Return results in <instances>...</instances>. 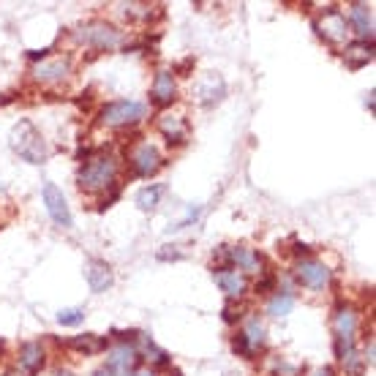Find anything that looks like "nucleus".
Returning a JSON list of instances; mask_svg holds the SVG:
<instances>
[{
    "mask_svg": "<svg viewBox=\"0 0 376 376\" xmlns=\"http://www.w3.org/2000/svg\"><path fill=\"white\" fill-rule=\"evenodd\" d=\"M177 96V85H175V76L172 71H158L155 79H153V88H151V101L155 106H167L172 104Z\"/></svg>",
    "mask_w": 376,
    "mask_h": 376,
    "instance_id": "12",
    "label": "nucleus"
},
{
    "mask_svg": "<svg viewBox=\"0 0 376 376\" xmlns=\"http://www.w3.org/2000/svg\"><path fill=\"white\" fill-rule=\"evenodd\" d=\"M131 376H155V374H153L151 368H142V371H134Z\"/></svg>",
    "mask_w": 376,
    "mask_h": 376,
    "instance_id": "32",
    "label": "nucleus"
},
{
    "mask_svg": "<svg viewBox=\"0 0 376 376\" xmlns=\"http://www.w3.org/2000/svg\"><path fill=\"white\" fill-rule=\"evenodd\" d=\"M131 167H134V175L139 177H151L155 175L161 167H164V158H161V153L155 145L151 142H142L137 151L131 153Z\"/></svg>",
    "mask_w": 376,
    "mask_h": 376,
    "instance_id": "8",
    "label": "nucleus"
},
{
    "mask_svg": "<svg viewBox=\"0 0 376 376\" xmlns=\"http://www.w3.org/2000/svg\"><path fill=\"white\" fill-rule=\"evenodd\" d=\"M243 335H246V341L251 344V349L253 351L265 344V327L259 325V319H249V325H246V330H243Z\"/></svg>",
    "mask_w": 376,
    "mask_h": 376,
    "instance_id": "24",
    "label": "nucleus"
},
{
    "mask_svg": "<svg viewBox=\"0 0 376 376\" xmlns=\"http://www.w3.org/2000/svg\"><path fill=\"white\" fill-rule=\"evenodd\" d=\"M57 376H74L71 371H57Z\"/></svg>",
    "mask_w": 376,
    "mask_h": 376,
    "instance_id": "36",
    "label": "nucleus"
},
{
    "mask_svg": "<svg viewBox=\"0 0 376 376\" xmlns=\"http://www.w3.org/2000/svg\"><path fill=\"white\" fill-rule=\"evenodd\" d=\"M69 347L76 351H85V354H96V351L106 349V341L99 338V335H93V333H88V335H76V338H71Z\"/></svg>",
    "mask_w": 376,
    "mask_h": 376,
    "instance_id": "21",
    "label": "nucleus"
},
{
    "mask_svg": "<svg viewBox=\"0 0 376 376\" xmlns=\"http://www.w3.org/2000/svg\"><path fill=\"white\" fill-rule=\"evenodd\" d=\"M36 79L41 82H57V79H66L71 74V57H52V60H41L36 69H33Z\"/></svg>",
    "mask_w": 376,
    "mask_h": 376,
    "instance_id": "13",
    "label": "nucleus"
},
{
    "mask_svg": "<svg viewBox=\"0 0 376 376\" xmlns=\"http://www.w3.org/2000/svg\"><path fill=\"white\" fill-rule=\"evenodd\" d=\"M85 278H88V286L93 289V292H106L109 286H112V267L106 265V262H101V259H93V262H88V267H85Z\"/></svg>",
    "mask_w": 376,
    "mask_h": 376,
    "instance_id": "14",
    "label": "nucleus"
},
{
    "mask_svg": "<svg viewBox=\"0 0 376 376\" xmlns=\"http://www.w3.org/2000/svg\"><path fill=\"white\" fill-rule=\"evenodd\" d=\"M191 69H194V57H186L183 63H177V66H175V71H180L183 76H188V71H191Z\"/></svg>",
    "mask_w": 376,
    "mask_h": 376,
    "instance_id": "30",
    "label": "nucleus"
},
{
    "mask_svg": "<svg viewBox=\"0 0 376 376\" xmlns=\"http://www.w3.org/2000/svg\"><path fill=\"white\" fill-rule=\"evenodd\" d=\"M292 305H295L292 292H278L276 298H270V302H267V314L270 316H286L292 311Z\"/></svg>",
    "mask_w": 376,
    "mask_h": 376,
    "instance_id": "23",
    "label": "nucleus"
},
{
    "mask_svg": "<svg viewBox=\"0 0 376 376\" xmlns=\"http://www.w3.org/2000/svg\"><path fill=\"white\" fill-rule=\"evenodd\" d=\"M74 39L76 41H82V44L96 47V50H115V47H120L123 33H120L115 25L104 22V20H93V22H88V25L79 27V30L74 33Z\"/></svg>",
    "mask_w": 376,
    "mask_h": 376,
    "instance_id": "3",
    "label": "nucleus"
},
{
    "mask_svg": "<svg viewBox=\"0 0 376 376\" xmlns=\"http://www.w3.org/2000/svg\"><path fill=\"white\" fill-rule=\"evenodd\" d=\"M232 349L237 351V354H243V357H251V354H253V349H251V344L246 341V335H243V333H240V335H235Z\"/></svg>",
    "mask_w": 376,
    "mask_h": 376,
    "instance_id": "27",
    "label": "nucleus"
},
{
    "mask_svg": "<svg viewBox=\"0 0 376 376\" xmlns=\"http://www.w3.org/2000/svg\"><path fill=\"white\" fill-rule=\"evenodd\" d=\"M20 365L25 368V371H39L41 365H44V349H41V344H36V341H27L20 347Z\"/></svg>",
    "mask_w": 376,
    "mask_h": 376,
    "instance_id": "19",
    "label": "nucleus"
},
{
    "mask_svg": "<svg viewBox=\"0 0 376 376\" xmlns=\"http://www.w3.org/2000/svg\"><path fill=\"white\" fill-rule=\"evenodd\" d=\"M295 276L308 289H325L330 284V278H333V273H330L327 265L316 262V259H300L298 267H295Z\"/></svg>",
    "mask_w": 376,
    "mask_h": 376,
    "instance_id": "7",
    "label": "nucleus"
},
{
    "mask_svg": "<svg viewBox=\"0 0 376 376\" xmlns=\"http://www.w3.org/2000/svg\"><path fill=\"white\" fill-rule=\"evenodd\" d=\"M374 44L371 41H357V44H349L347 50H344V60H347V66L349 69H363V66H368L371 60H374Z\"/></svg>",
    "mask_w": 376,
    "mask_h": 376,
    "instance_id": "18",
    "label": "nucleus"
},
{
    "mask_svg": "<svg viewBox=\"0 0 376 376\" xmlns=\"http://www.w3.org/2000/svg\"><path fill=\"white\" fill-rule=\"evenodd\" d=\"M145 112H148V109H145V104H139V101H128V99L109 101V104H104V109H101V125H109V128L134 125L145 118Z\"/></svg>",
    "mask_w": 376,
    "mask_h": 376,
    "instance_id": "4",
    "label": "nucleus"
},
{
    "mask_svg": "<svg viewBox=\"0 0 376 376\" xmlns=\"http://www.w3.org/2000/svg\"><path fill=\"white\" fill-rule=\"evenodd\" d=\"M224 93H226V85L218 74H204V79L197 85V99H200V104H204V106L221 101Z\"/></svg>",
    "mask_w": 376,
    "mask_h": 376,
    "instance_id": "15",
    "label": "nucleus"
},
{
    "mask_svg": "<svg viewBox=\"0 0 376 376\" xmlns=\"http://www.w3.org/2000/svg\"><path fill=\"white\" fill-rule=\"evenodd\" d=\"M270 289H276V276L273 273H267L262 281H256V292H270Z\"/></svg>",
    "mask_w": 376,
    "mask_h": 376,
    "instance_id": "29",
    "label": "nucleus"
},
{
    "mask_svg": "<svg viewBox=\"0 0 376 376\" xmlns=\"http://www.w3.org/2000/svg\"><path fill=\"white\" fill-rule=\"evenodd\" d=\"M41 197H44V204H47V213H50L52 221L57 226H63V229H71L74 218H71V210H69V202L63 197V191L55 183H44Z\"/></svg>",
    "mask_w": 376,
    "mask_h": 376,
    "instance_id": "5",
    "label": "nucleus"
},
{
    "mask_svg": "<svg viewBox=\"0 0 376 376\" xmlns=\"http://www.w3.org/2000/svg\"><path fill=\"white\" fill-rule=\"evenodd\" d=\"M139 360V351L134 349L131 344H120L109 351V374L112 376H131L134 374V365Z\"/></svg>",
    "mask_w": 376,
    "mask_h": 376,
    "instance_id": "10",
    "label": "nucleus"
},
{
    "mask_svg": "<svg viewBox=\"0 0 376 376\" xmlns=\"http://www.w3.org/2000/svg\"><path fill=\"white\" fill-rule=\"evenodd\" d=\"M308 251H311V249H308V246H300V243L295 246V253H308Z\"/></svg>",
    "mask_w": 376,
    "mask_h": 376,
    "instance_id": "33",
    "label": "nucleus"
},
{
    "mask_svg": "<svg viewBox=\"0 0 376 376\" xmlns=\"http://www.w3.org/2000/svg\"><path fill=\"white\" fill-rule=\"evenodd\" d=\"M172 251H158V259H180L183 251H177V246H169Z\"/></svg>",
    "mask_w": 376,
    "mask_h": 376,
    "instance_id": "31",
    "label": "nucleus"
},
{
    "mask_svg": "<svg viewBox=\"0 0 376 376\" xmlns=\"http://www.w3.org/2000/svg\"><path fill=\"white\" fill-rule=\"evenodd\" d=\"M349 25L360 36V41H374V11L365 3H354L349 11Z\"/></svg>",
    "mask_w": 376,
    "mask_h": 376,
    "instance_id": "11",
    "label": "nucleus"
},
{
    "mask_svg": "<svg viewBox=\"0 0 376 376\" xmlns=\"http://www.w3.org/2000/svg\"><path fill=\"white\" fill-rule=\"evenodd\" d=\"M158 128L164 131V137H167L169 145H183L188 139V125H186V120L180 115H164L158 120Z\"/></svg>",
    "mask_w": 376,
    "mask_h": 376,
    "instance_id": "17",
    "label": "nucleus"
},
{
    "mask_svg": "<svg viewBox=\"0 0 376 376\" xmlns=\"http://www.w3.org/2000/svg\"><path fill=\"white\" fill-rule=\"evenodd\" d=\"M333 327H335V351H347L354 347V330H357V314L349 305H341L333 316Z\"/></svg>",
    "mask_w": 376,
    "mask_h": 376,
    "instance_id": "6",
    "label": "nucleus"
},
{
    "mask_svg": "<svg viewBox=\"0 0 376 376\" xmlns=\"http://www.w3.org/2000/svg\"><path fill=\"white\" fill-rule=\"evenodd\" d=\"M115 177H118V161L112 155H96L79 167L76 183L85 191H104V188L115 186Z\"/></svg>",
    "mask_w": 376,
    "mask_h": 376,
    "instance_id": "2",
    "label": "nucleus"
},
{
    "mask_svg": "<svg viewBox=\"0 0 376 376\" xmlns=\"http://www.w3.org/2000/svg\"><path fill=\"white\" fill-rule=\"evenodd\" d=\"M314 27L319 30V36H325L327 41H333V44H341L349 36V22L338 8H327L325 20H319Z\"/></svg>",
    "mask_w": 376,
    "mask_h": 376,
    "instance_id": "9",
    "label": "nucleus"
},
{
    "mask_svg": "<svg viewBox=\"0 0 376 376\" xmlns=\"http://www.w3.org/2000/svg\"><path fill=\"white\" fill-rule=\"evenodd\" d=\"M8 142H11V151L17 153L22 161H27V164H44L47 155H50L41 131L30 123V120H20V123L14 125Z\"/></svg>",
    "mask_w": 376,
    "mask_h": 376,
    "instance_id": "1",
    "label": "nucleus"
},
{
    "mask_svg": "<svg viewBox=\"0 0 376 376\" xmlns=\"http://www.w3.org/2000/svg\"><path fill=\"white\" fill-rule=\"evenodd\" d=\"M148 354H151V360L158 365V368H167V365H169V354H167L164 349H158L153 341H148Z\"/></svg>",
    "mask_w": 376,
    "mask_h": 376,
    "instance_id": "26",
    "label": "nucleus"
},
{
    "mask_svg": "<svg viewBox=\"0 0 376 376\" xmlns=\"http://www.w3.org/2000/svg\"><path fill=\"white\" fill-rule=\"evenodd\" d=\"M240 316H243V314H240V305H232V302H229L224 308V322H229V325H235Z\"/></svg>",
    "mask_w": 376,
    "mask_h": 376,
    "instance_id": "28",
    "label": "nucleus"
},
{
    "mask_svg": "<svg viewBox=\"0 0 376 376\" xmlns=\"http://www.w3.org/2000/svg\"><path fill=\"white\" fill-rule=\"evenodd\" d=\"M82 319H85V311H82V308H66V311H60V314H57V322H60V325H66V327L79 325Z\"/></svg>",
    "mask_w": 376,
    "mask_h": 376,
    "instance_id": "25",
    "label": "nucleus"
},
{
    "mask_svg": "<svg viewBox=\"0 0 376 376\" xmlns=\"http://www.w3.org/2000/svg\"><path fill=\"white\" fill-rule=\"evenodd\" d=\"M6 376H20V374H6Z\"/></svg>",
    "mask_w": 376,
    "mask_h": 376,
    "instance_id": "37",
    "label": "nucleus"
},
{
    "mask_svg": "<svg viewBox=\"0 0 376 376\" xmlns=\"http://www.w3.org/2000/svg\"><path fill=\"white\" fill-rule=\"evenodd\" d=\"M216 278H218V286L226 292V298H232V300H235V298L240 300V298L246 295V289H249L246 276L237 273V270H232V267H229V270H221V273H216Z\"/></svg>",
    "mask_w": 376,
    "mask_h": 376,
    "instance_id": "16",
    "label": "nucleus"
},
{
    "mask_svg": "<svg viewBox=\"0 0 376 376\" xmlns=\"http://www.w3.org/2000/svg\"><path fill=\"white\" fill-rule=\"evenodd\" d=\"M93 376H112V374H109L106 368H101V371H96V374H93Z\"/></svg>",
    "mask_w": 376,
    "mask_h": 376,
    "instance_id": "35",
    "label": "nucleus"
},
{
    "mask_svg": "<svg viewBox=\"0 0 376 376\" xmlns=\"http://www.w3.org/2000/svg\"><path fill=\"white\" fill-rule=\"evenodd\" d=\"M311 376H333V371H330V368H322V371H316V374H311Z\"/></svg>",
    "mask_w": 376,
    "mask_h": 376,
    "instance_id": "34",
    "label": "nucleus"
},
{
    "mask_svg": "<svg viewBox=\"0 0 376 376\" xmlns=\"http://www.w3.org/2000/svg\"><path fill=\"white\" fill-rule=\"evenodd\" d=\"M161 194H164V186H148V188H142V191L137 194L139 210H145V213L155 210V207H158V200H161Z\"/></svg>",
    "mask_w": 376,
    "mask_h": 376,
    "instance_id": "22",
    "label": "nucleus"
},
{
    "mask_svg": "<svg viewBox=\"0 0 376 376\" xmlns=\"http://www.w3.org/2000/svg\"><path fill=\"white\" fill-rule=\"evenodd\" d=\"M259 265H262V256H259V253L243 249V246L229 249V267H232V270H235V267H240V270H256Z\"/></svg>",
    "mask_w": 376,
    "mask_h": 376,
    "instance_id": "20",
    "label": "nucleus"
}]
</instances>
